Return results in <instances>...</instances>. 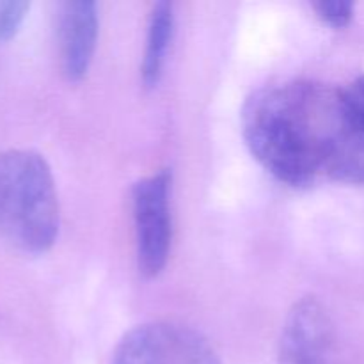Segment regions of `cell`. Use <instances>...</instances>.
<instances>
[{
    "mask_svg": "<svg viewBox=\"0 0 364 364\" xmlns=\"http://www.w3.org/2000/svg\"><path fill=\"white\" fill-rule=\"evenodd\" d=\"M174 32V7L169 2H159L153 6L146 38L144 59L141 73L142 84L148 89L156 87L164 73V64L167 59L171 39Z\"/></svg>",
    "mask_w": 364,
    "mask_h": 364,
    "instance_id": "7",
    "label": "cell"
},
{
    "mask_svg": "<svg viewBox=\"0 0 364 364\" xmlns=\"http://www.w3.org/2000/svg\"><path fill=\"white\" fill-rule=\"evenodd\" d=\"M59 198L52 169L34 149L0 153V235L20 251L43 255L57 240Z\"/></svg>",
    "mask_w": 364,
    "mask_h": 364,
    "instance_id": "2",
    "label": "cell"
},
{
    "mask_svg": "<svg viewBox=\"0 0 364 364\" xmlns=\"http://www.w3.org/2000/svg\"><path fill=\"white\" fill-rule=\"evenodd\" d=\"M112 364H223L198 331L173 322L142 323L124 334Z\"/></svg>",
    "mask_w": 364,
    "mask_h": 364,
    "instance_id": "3",
    "label": "cell"
},
{
    "mask_svg": "<svg viewBox=\"0 0 364 364\" xmlns=\"http://www.w3.org/2000/svg\"><path fill=\"white\" fill-rule=\"evenodd\" d=\"M171 171L162 169L142 178L132 191L139 270L144 277H156L169 259L173 223H171Z\"/></svg>",
    "mask_w": 364,
    "mask_h": 364,
    "instance_id": "4",
    "label": "cell"
},
{
    "mask_svg": "<svg viewBox=\"0 0 364 364\" xmlns=\"http://www.w3.org/2000/svg\"><path fill=\"white\" fill-rule=\"evenodd\" d=\"M279 363L341 364L334 323L318 299H301L288 311L281 331Z\"/></svg>",
    "mask_w": 364,
    "mask_h": 364,
    "instance_id": "5",
    "label": "cell"
},
{
    "mask_svg": "<svg viewBox=\"0 0 364 364\" xmlns=\"http://www.w3.org/2000/svg\"><path fill=\"white\" fill-rule=\"evenodd\" d=\"M31 4L21 0H0V41H9L20 31Z\"/></svg>",
    "mask_w": 364,
    "mask_h": 364,
    "instance_id": "8",
    "label": "cell"
},
{
    "mask_svg": "<svg viewBox=\"0 0 364 364\" xmlns=\"http://www.w3.org/2000/svg\"><path fill=\"white\" fill-rule=\"evenodd\" d=\"M98 7L95 2H64L59 13L60 68L68 80L80 82L87 75L98 39Z\"/></svg>",
    "mask_w": 364,
    "mask_h": 364,
    "instance_id": "6",
    "label": "cell"
},
{
    "mask_svg": "<svg viewBox=\"0 0 364 364\" xmlns=\"http://www.w3.org/2000/svg\"><path fill=\"white\" fill-rule=\"evenodd\" d=\"M252 156L290 187L318 178L364 185V75L345 85L290 80L252 92L242 110Z\"/></svg>",
    "mask_w": 364,
    "mask_h": 364,
    "instance_id": "1",
    "label": "cell"
},
{
    "mask_svg": "<svg viewBox=\"0 0 364 364\" xmlns=\"http://www.w3.org/2000/svg\"><path fill=\"white\" fill-rule=\"evenodd\" d=\"M313 9L323 23L334 28L347 27L354 16V4L347 0H322L313 4Z\"/></svg>",
    "mask_w": 364,
    "mask_h": 364,
    "instance_id": "9",
    "label": "cell"
}]
</instances>
